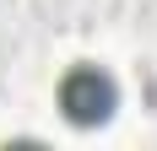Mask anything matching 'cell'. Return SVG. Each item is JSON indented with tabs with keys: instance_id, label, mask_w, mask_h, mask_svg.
Returning a JSON list of instances; mask_svg holds the SVG:
<instances>
[{
	"instance_id": "6da1fadb",
	"label": "cell",
	"mask_w": 157,
	"mask_h": 151,
	"mask_svg": "<svg viewBox=\"0 0 157 151\" xmlns=\"http://www.w3.org/2000/svg\"><path fill=\"white\" fill-rule=\"evenodd\" d=\"M114 108H119V81H114L103 65H76V70L60 76V113L76 124V130L109 124Z\"/></svg>"
}]
</instances>
